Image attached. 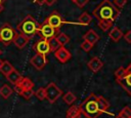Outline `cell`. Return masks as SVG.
<instances>
[{"label": "cell", "mask_w": 131, "mask_h": 118, "mask_svg": "<svg viewBox=\"0 0 131 118\" xmlns=\"http://www.w3.org/2000/svg\"><path fill=\"white\" fill-rule=\"evenodd\" d=\"M45 22H46L48 25H50L52 28H54L55 30H57V31L59 30V28L61 27V25L66 23L57 11L51 12V13L49 14V16L46 17Z\"/></svg>", "instance_id": "obj_7"}, {"label": "cell", "mask_w": 131, "mask_h": 118, "mask_svg": "<svg viewBox=\"0 0 131 118\" xmlns=\"http://www.w3.org/2000/svg\"><path fill=\"white\" fill-rule=\"evenodd\" d=\"M123 33H122V31L119 29V28H117V27H114L111 31H110V33H108V36L111 37V39L112 40H114L115 42H118L122 37H123Z\"/></svg>", "instance_id": "obj_18"}, {"label": "cell", "mask_w": 131, "mask_h": 118, "mask_svg": "<svg viewBox=\"0 0 131 118\" xmlns=\"http://www.w3.org/2000/svg\"><path fill=\"white\" fill-rule=\"evenodd\" d=\"M17 32L10 26L8 23H4L0 28V42L3 43V45L8 46L13 42V39Z\"/></svg>", "instance_id": "obj_4"}, {"label": "cell", "mask_w": 131, "mask_h": 118, "mask_svg": "<svg viewBox=\"0 0 131 118\" xmlns=\"http://www.w3.org/2000/svg\"><path fill=\"white\" fill-rule=\"evenodd\" d=\"M62 99H63V102H64L66 104H68V105H73V104L75 103V101L77 100L76 95H75L72 91L66 92V94H63Z\"/></svg>", "instance_id": "obj_23"}, {"label": "cell", "mask_w": 131, "mask_h": 118, "mask_svg": "<svg viewBox=\"0 0 131 118\" xmlns=\"http://www.w3.org/2000/svg\"><path fill=\"white\" fill-rule=\"evenodd\" d=\"M48 43H49V47H50V51H55L56 49H58L60 47V44L58 43L56 37H52L50 39H48Z\"/></svg>", "instance_id": "obj_25"}, {"label": "cell", "mask_w": 131, "mask_h": 118, "mask_svg": "<svg viewBox=\"0 0 131 118\" xmlns=\"http://www.w3.org/2000/svg\"><path fill=\"white\" fill-rule=\"evenodd\" d=\"M4 10V5H0V13Z\"/></svg>", "instance_id": "obj_39"}, {"label": "cell", "mask_w": 131, "mask_h": 118, "mask_svg": "<svg viewBox=\"0 0 131 118\" xmlns=\"http://www.w3.org/2000/svg\"><path fill=\"white\" fill-rule=\"evenodd\" d=\"M0 63H1V60H0Z\"/></svg>", "instance_id": "obj_43"}, {"label": "cell", "mask_w": 131, "mask_h": 118, "mask_svg": "<svg viewBox=\"0 0 131 118\" xmlns=\"http://www.w3.org/2000/svg\"><path fill=\"white\" fill-rule=\"evenodd\" d=\"M54 56L57 58V61L58 62H60V63H66V62H68L70 58H71V52L64 47V46H60L58 49H56L55 51H54Z\"/></svg>", "instance_id": "obj_11"}, {"label": "cell", "mask_w": 131, "mask_h": 118, "mask_svg": "<svg viewBox=\"0 0 131 118\" xmlns=\"http://www.w3.org/2000/svg\"><path fill=\"white\" fill-rule=\"evenodd\" d=\"M124 38L128 43H131V30H129L128 32H126L124 34Z\"/></svg>", "instance_id": "obj_34"}, {"label": "cell", "mask_w": 131, "mask_h": 118, "mask_svg": "<svg viewBox=\"0 0 131 118\" xmlns=\"http://www.w3.org/2000/svg\"><path fill=\"white\" fill-rule=\"evenodd\" d=\"M13 69H14V67L8 61L1 60V63H0V73H2L4 76H7Z\"/></svg>", "instance_id": "obj_17"}, {"label": "cell", "mask_w": 131, "mask_h": 118, "mask_svg": "<svg viewBox=\"0 0 131 118\" xmlns=\"http://www.w3.org/2000/svg\"><path fill=\"white\" fill-rule=\"evenodd\" d=\"M34 94H35V96H36L39 101L45 100V89H44V87L38 88L36 91H34Z\"/></svg>", "instance_id": "obj_28"}, {"label": "cell", "mask_w": 131, "mask_h": 118, "mask_svg": "<svg viewBox=\"0 0 131 118\" xmlns=\"http://www.w3.org/2000/svg\"><path fill=\"white\" fill-rule=\"evenodd\" d=\"M33 87H34L33 81H32L30 78L23 77L21 80H20L16 85H14V90L19 94V92H20L21 90H25V89H33Z\"/></svg>", "instance_id": "obj_12"}, {"label": "cell", "mask_w": 131, "mask_h": 118, "mask_svg": "<svg viewBox=\"0 0 131 118\" xmlns=\"http://www.w3.org/2000/svg\"><path fill=\"white\" fill-rule=\"evenodd\" d=\"M33 49L36 51V53L46 55L47 53L50 52V47H49L48 40H46V39H40V40H38L33 45Z\"/></svg>", "instance_id": "obj_9"}, {"label": "cell", "mask_w": 131, "mask_h": 118, "mask_svg": "<svg viewBox=\"0 0 131 118\" xmlns=\"http://www.w3.org/2000/svg\"><path fill=\"white\" fill-rule=\"evenodd\" d=\"M119 114L123 118H131V108L129 106H126L119 112Z\"/></svg>", "instance_id": "obj_27"}, {"label": "cell", "mask_w": 131, "mask_h": 118, "mask_svg": "<svg viewBox=\"0 0 131 118\" xmlns=\"http://www.w3.org/2000/svg\"><path fill=\"white\" fill-rule=\"evenodd\" d=\"M76 118H90V117H88V116H87L86 114H84L83 112H80L79 115H78Z\"/></svg>", "instance_id": "obj_36"}, {"label": "cell", "mask_w": 131, "mask_h": 118, "mask_svg": "<svg viewBox=\"0 0 131 118\" xmlns=\"http://www.w3.org/2000/svg\"><path fill=\"white\" fill-rule=\"evenodd\" d=\"M126 72H127V73H131V64L126 68Z\"/></svg>", "instance_id": "obj_38"}, {"label": "cell", "mask_w": 131, "mask_h": 118, "mask_svg": "<svg viewBox=\"0 0 131 118\" xmlns=\"http://www.w3.org/2000/svg\"><path fill=\"white\" fill-rule=\"evenodd\" d=\"M38 29H39V24L31 14L26 15L16 26L17 32L29 37L30 39L38 33Z\"/></svg>", "instance_id": "obj_2"}, {"label": "cell", "mask_w": 131, "mask_h": 118, "mask_svg": "<svg viewBox=\"0 0 131 118\" xmlns=\"http://www.w3.org/2000/svg\"><path fill=\"white\" fill-rule=\"evenodd\" d=\"M125 74H126V68L120 67V68H118V69L116 70V72H115V77H116V79H118V78H121L122 76H124Z\"/></svg>", "instance_id": "obj_30"}, {"label": "cell", "mask_w": 131, "mask_h": 118, "mask_svg": "<svg viewBox=\"0 0 131 118\" xmlns=\"http://www.w3.org/2000/svg\"><path fill=\"white\" fill-rule=\"evenodd\" d=\"M4 2L5 0H0V5H4Z\"/></svg>", "instance_id": "obj_40"}, {"label": "cell", "mask_w": 131, "mask_h": 118, "mask_svg": "<svg viewBox=\"0 0 131 118\" xmlns=\"http://www.w3.org/2000/svg\"><path fill=\"white\" fill-rule=\"evenodd\" d=\"M87 66H88V68H89L92 72L96 73V72H98V71L102 68L103 63L100 61V58H98L97 56H94V57H92V58L88 62Z\"/></svg>", "instance_id": "obj_14"}, {"label": "cell", "mask_w": 131, "mask_h": 118, "mask_svg": "<svg viewBox=\"0 0 131 118\" xmlns=\"http://www.w3.org/2000/svg\"><path fill=\"white\" fill-rule=\"evenodd\" d=\"M19 95L23 96L26 100H30L34 95V90L33 89H25V90H21L19 92Z\"/></svg>", "instance_id": "obj_29"}, {"label": "cell", "mask_w": 131, "mask_h": 118, "mask_svg": "<svg viewBox=\"0 0 131 118\" xmlns=\"http://www.w3.org/2000/svg\"><path fill=\"white\" fill-rule=\"evenodd\" d=\"M58 43L60 44V46H64L66 44H68L70 42V37L66 34V33H58L57 36H55Z\"/></svg>", "instance_id": "obj_24"}, {"label": "cell", "mask_w": 131, "mask_h": 118, "mask_svg": "<svg viewBox=\"0 0 131 118\" xmlns=\"http://www.w3.org/2000/svg\"><path fill=\"white\" fill-rule=\"evenodd\" d=\"M6 78H7V80L11 83V84H13V85H16L20 80H21V78H23V76H21V74L17 71V70H15V69H13L7 76H5Z\"/></svg>", "instance_id": "obj_16"}, {"label": "cell", "mask_w": 131, "mask_h": 118, "mask_svg": "<svg viewBox=\"0 0 131 118\" xmlns=\"http://www.w3.org/2000/svg\"><path fill=\"white\" fill-rule=\"evenodd\" d=\"M118 83L121 85V87L129 94L131 95V73H127L122 76L121 78H118L117 79Z\"/></svg>", "instance_id": "obj_10"}, {"label": "cell", "mask_w": 131, "mask_h": 118, "mask_svg": "<svg viewBox=\"0 0 131 118\" xmlns=\"http://www.w3.org/2000/svg\"><path fill=\"white\" fill-rule=\"evenodd\" d=\"M30 63L31 65L38 71H41L45 68V66L47 65V58H46V55H43V54H39V53H36L34 56H32V58L30 60Z\"/></svg>", "instance_id": "obj_8"}, {"label": "cell", "mask_w": 131, "mask_h": 118, "mask_svg": "<svg viewBox=\"0 0 131 118\" xmlns=\"http://www.w3.org/2000/svg\"><path fill=\"white\" fill-rule=\"evenodd\" d=\"M116 118H123V117H122V116H121V115H120V114H118V115H117V116H116Z\"/></svg>", "instance_id": "obj_41"}, {"label": "cell", "mask_w": 131, "mask_h": 118, "mask_svg": "<svg viewBox=\"0 0 131 118\" xmlns=\"http://www.w3.org/2000/svg\"><path fill=\"white\" fill-rule=\"evenodd\" d=\"M92 47H93V45H92L91 43H89V42L85 41V40H84V41L81 43V48H82L84 51H86V52L90 51V50L92 49Z\"/></svg>", "instance_id": "obj_31"}, {"label": "cell", "mask_w": 131, "mask_h": 118, "mask_svg": "<svg viewBox=\"0 0 131 118\" xmlns=\"http://www.w3.org/2000/svg\"><path fill=\"white\" fill-rule=\"evenodd\" d=\"M97 104H98V108H99L101 114L104 113V112L110 108V103H108V101H106V100H105L103 96H101V95H97Z\"/></svg>", "instance_id": "obj_19"}, {"label": "cell", "mask_w": 131, "mask_h": 118, "mask_svg": "<svg viewBox=\"0 0 131 118\" xmlns=\"http://www.w3.org/2000/svg\"><path fill=\"white\" fill-rule=\"evenodd\" d=\"M98 23V27L102 30V31H108L111 29V27L113 26V23L111 22H106V21H97Z\"/></svg>", "instance_id": "obj_26"}, {"label": "cell", "mask_w": 131, "mask_h": 118, "mask_svg": "<svg viewBox=\"0 0 131 118\" xmlns=\"http://www.w3.org/2000/svg\"><path fill=\"white\" fill-rule=\"evenodd\" d=\"M57 32H58L57 30H55L54 28H52L50 25H48L44 21L41 25H39V29H38V33L37 34H39V36L41 37V39L48 40V39H50L52 37H55L57 35Z\"/></svg>", "instance_id": "obj_6"}, {"label": "cell", "mask_w": 131, "mask_h": 118, "mask_svg": "<svg viewBox=\"0 0 131 118\" xmlns=\"http://www.w3.org/2000/svg\"><path fill=\"white\" fill-rule=\"evenodd\" d=\"M114 2H115V4H114V5H117L118 7L123 8V7L125 6V4H126L127 0H114Z\"/></svg>", "instance_id": "obj_33"}, {"label": "cell", "mask_w": 131, "mask_h": 118, "mask_svg": "<svg viewBox=\"0 0 131 118\" xmlns=\"http://www.w3.org/2000/svg\"><path fill=\"white\" fill-rule=\"evenodd\" d=\"M44 89H45V99L50 104L55 103L57 99L62 94L61 89L54 82H50L49 84H47V86L44 87Z\"/></svg>", "instance_id": "obj_5"}, {"label": "cell", "mask_w": 131, "mask_h": 118, "mask_svg": "<svg viewBox=\"0 0 131 118\" xmlns=\"http://www.w3.org/2000/svg\"><path fill=\"white\" fill-rule=\"evenodd\" d=\"M80 112L81 111H80L79 107H77V106H71L68 109V111H67V118H76L79 115Z\"/></svg>", "instance_id": "obj_22"}, {"label": "cell", "mask_w": 131, "mask_h": 118, "mask_svg": "<svg viewBox=\"0 0 131 118\" xmlns=\"http://www.w3.org/2000/svg\"><path fill=\"white\" fill-rule=\"evenodd\" d=\"M83 39L89 43H91L92 45H94L98 40H99V36L98 34L94 31V30H89L85 33V35L83 36Z\"/></svg>", "instance_id": "obj_15"}, {"label": "cell", "mask_w": 131, "mask_h": 118, "mask_svg": "<svg viewBox=\"0 0 131 118\" xmlns=\"http://www.w3.org/2000/svg\"><path fill=\"white\" fill-rule=\"evenodd\" d=\"M33 2L36 3V4H39V5L44 4V0H33Z\"/></svg>", "instance_id": "obj_37"}, {"label": "cell", "mask_w": 131, "mask_h": 118, "mask_svg": "<svg viewBox=\"0 0 131 118\" xmlns=\"http://www.w3.org/2000/svg\"><path fill=\"white\" fill-rule=\"evenodd\" d=\"M119 14V9L110 0H103L93 10V15L97 18V21H106L113 23L116 18H118Z\"/></svg>", "instance_id": "obj_1"}, {"label": "cell", "mask_w": 131, "mask_h": 118, "mask_svg": "<svg viewBox=\"0 0 131 118\" xmlns=\"http://www.w3.org/2000/svg\"><path fill=\"white\" fill-rule=\"evenodd\" d=\"M79 109L81 112H83L90 118H97L99 115H101V112L97 104V95L94 93H91L90 95H88L80 104Z\"/></svg>", "instance_id": "obj_3"}, {"label": "cell", "mask_w": 131, "mask_h": 118, "mask_svg": "<svg viewBox=\"0 0 131 118\" xmlns=\"http://www.w3.org/2000/svg\"><path fill=\"white\" fill-rule=\"evenodd\" d=\"M1 54H2V50L0 49V55H1Z\"/></svg>", "instance_id": "obj_42"}, {"label": "cell", "mask_w": 131, "mask_h": 118, "mask_svg": "<svg viewBox=\"0 0 131 118\" xmlns=\"http://www.w3.org/2000/svg\"><path fill=\"white\" fill-rule=\"evenodd\" d=\"M12 88L7 85V84H4L0 87V95L3 97V99H8L11 94H12Z\"/></svg>", "instance_id": "obj_20"}, {"label": "cell", "mask_w": 131, "mask_h": 118, "mask_svg": "<svg viewBox=\"0 0 131 118\" xmlns=\"http://www.w3.org/2000/svg\"><path fill=\"white\" fill-rule=\"evenodd\" d=\"M56 1H57V0H44V4H46V5H48V6H51V5H53Z\"/></svg>", "instance_id": "obj_35"}, {"label": "cell", "mask_w": 131, "mask_h": 118, "mask_svg": "<svg viewBox=\"0 0 131 118\" xmlns=\"http://www.w3.org/2000/svg\"><path fill=\"white\" fill-rule=\"evenodd\" d=\"M92 21V17L90 14H88L87 12H83L80 16H79V24L83 25V26H88Z\"/></svg>", "instance_id": "obj_21"}, {"label": "cell", "mask_w": 131, "mask_h": 118, "mask_svg": "<svg viewBox=\"0 0 131 118\" xmlns=\"http://www.w3.org/2000/svg\"><path fill=\"white\" fill-rule=\"evenodd\" d=\"M77 6H79V7H84L88 2H89V0H72Z\"/></svg>", "instance_id": "obj_32"}, {"label": "cell", "mask_w": 131, "mask_h": 118, "mask_svg": "<svg viewBox=\"0 0 131 118\" xmlns=\"http://www.w3.org/2000/svg\"><path fill=\"white\" fill-rule=\"evenodd\" d=\"M29 41H30V38H29V37H27V36H25V35H23V34H20V33H17V34L15 35V37H14L12 43H13L17 48L21 49V48H24V47L29 43Z\"/></svg>", "instance_id": "obj_13"}]
</instances>
